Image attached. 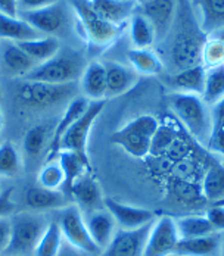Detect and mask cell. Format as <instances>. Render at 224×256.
<instances>
[{"mask_svg": "<svg viewBox=\"0 0 224 256\" xmlns=\"http://www.w3.org/2000/svg\"><path fill=\"white\" fill-rule=\"evenodd\" d=\"M175 32L171 43V62L177 71L202 64V49L208 36L202 31L190 0H177Z\"/></svg>", "mask_w": 224, "mask_h": 256, "instance_id": "6da1fadb", "label": "cell"}, {"mask_svg": "<svg viewBox=\"0 0 224 256\" xmlns=\"http://www.w3.org/2000/svg\"><path fill=\"white\" fill-rule=\"evenodd\" d=\"M170 109L180 124L200 144L206 146L212 130V116L202 96L174 92L168 98Z\"/></svg>", "mask_w": 224, "mask_h": 256, "instance_id": "7a4b0ae2", "label": "cell"}, {"mask_svg": "<svg viewBox=\"0 0 224 256\" xmlns=\"http://www.w3.org/2000/svg\"><path fill=\"white\" fill-rule=\"evenodd\" d=\"M77 18L80 34L90 49H106L125 30L124 26H115L106 21L93 9L90 0H70Z\"/></svg>", "mask_w": 224, "mask_h": 256, "instance_id": "3957f363", "label": "cell"}, {"mask_svg": "<svg viewBox=\"0 0 224 256\" xmlns=\"http://www.w3.org/2000/svg\"><path fill=\"white\" fill-rule=\"evenodd\" d=\"M84 68V59L78 52L61 48L53 58L39 64L24 80L49 84H70L81 77Z\"/></svg>", "mask_w": 224, "mask_h": 256, "instance_id": "277c9868", "label": "cell"}, {"mask_svg": "<svg viewBox=\"0 0 224 256\" xmlns=\"http://www.w3.org/2000/svg\"><path fill=\"white\" fill-rule=\"evenodd\" d=\"M159 122L152 115H140L111 136V142L120 146L125 154L142 159L150 154L152 140Z\"/></svg>", "mask_w": 224, "mask_h": 256, "instance_id": "5b68a950", "label": "cell"}, {"mask_svg": "<svg viewBox=\"0 0 224 256\" xmlns=\"http://www.w3.org/2000/svg\"><path fill=\"white\" fill-rule=\"evenodd\" d=\"M11 242L5 255L30 256L34 255L39 240L48 228V222L39 214L21 212L11 218Z\"/></svg>", "mask_w": 224, "mask_h": 256, "instance_id": "8992f818", "label": "cell"}, {"mask_svg": "<svg viewBox=\"0 0 224 256\" xmlns=\"http://www.w3.org/2000/svg\"><path fill=\"white\" fill-rule=\"evenodd\" d=\"M75 92L77 87L74 82L49 84L42 81L24 80V82L18 87L17 98L21 104H25L28 108L45 109L68 100L70 98L74 96Z\"/></svg>", "mask_w": 224, "mask_h": 256, "instance_id": "52a82bcc", "label": "cell"}, {"mask_svg": "<svg viewBox=\"0 0 224 256\" xmlns=\"http://www.w3.org/2000/svg\"><path fill=\"white\" fill-rule=\"evenodd\" d=\"M105 104H106V99L90 102L87 110L62 136L58 149L73 152L77 156H80L84 162L90 164L89 156H87L89 134H90V128L95 124V121L98 120V116L100 115V112L103 110Z\"/></svg>", "mask_w": 224, "mask_h": 256, "instance_id": "ba28073f", "label": "cell"}, {"mask_svg": "<svg viewBox=\"0 0 224 256\" xmlns=\"http://www.w3.org/2000/svg\"><path fill=\"white\" fill-rule=\"evenodd\" d=\"M58 224L62 232V237L71 246H74L77 250H81L84 254L93 256L102 255V250L95 244V242L92 240L89 234L86 221H84V215L81 214L78 206L68 205L67 208H64Z\"/></svg>", "mask_w": 224, "mask_h": 256, "instance_id": "9c48e42d", "label": "cell"}, {"mask_svg": "<svg viewBox=\"0 0 224 256\" xmlns=\"http://www.w3.org/2000/svg\"><path fill=\"white\" fill-rule=\"evenodd\" d=\"M178 240L174 216L161 215L150 227L142 256H171Z\"/></svg>", "mask_w": 224, "mask_h": 256, "instance_id": "30bf717a", "label": "cell"}, {"mask_svg": "<svg viewBox=\"0 0 224 256\" xmlns=\"http://www.w3.org/2000/svg\"><path fill=\"white\" fill-rule=\"evenodd\" d=\"M21 18L40 34L46 36H55L61 32L68 24V12L62 4V0L42 9L21 12Z\"/></svg>", "mask_w": 224, "mask_h": 256, "instance_id": "8fae6325", "label": "cell"}, {"mask_svg": "<svg viewBox=\"0 0 224 256\" xmlns=\"http://www.w3.org/2000/svg\"><path fill=\"white\" fill-rule=\"evenodd\" d=\"M105 209L112 215L121 230H137L152 224L156 220V214L146 208L125 205L112 198H103Z\"/></svg>", "mask_w": 224, "mask_h": 256, "instance_id": "7c38bea8", "label": "cell"}, {"mask_svg": "<svg viewBox=\"0 0 224 256\" xmlns=\"http://www.w3.org/2000/svg\"><path fill=\"white\" fill-rule=\"evenodd\" d=\"M152 224L137 230H118L100 256H142Z\"/></svg>", "mask_w": 224, "mask_h": 256, "instance_id": "4fadbf2b", "label": "cell"}, {"mask_svg": "<svg viewBox=\"0 0 224 256\" xmlns=\"http://www.w3.org/2000/svg\"><path fill=\"white\" fill-rule=\"evenodd\" d=\"M39 64L25 53L18 43L0 40V71L11 77H25Z\"/></svg>", "mask_w": 224, "mask_h": 256, "instance_id": "5bb4252c", "label": "cell"}, {"mask_svg": "<svg viewBox=\"0 0 224 256\" xmlns=\"http://www.w3.org/2000/svg\"><path fill=\"white\" fill-rule=\"evenodd\" d=\"M71 202L78 206L81 214H90L103 209V198L98 181L92 177V172L81 176L75 181L70 192Z\"/></svg>", "mask_w": 224, "mask_h": 256, "instance_id": "9a60e30c", "label": "cell"}, {"mask_svg": "<svg viewBox=\"0 0 224 256\" xmlns=\"http://www.w3.org/2000/svg\"><path fill=\"white\" fill-rule=\"evenodd\" d=\"M177 0H148L142 4V14L150 21L156 37H164L175 16Z\"/></svg>", "mask_w": 224, "mask_h": 256, "instance_id": "2e32d148", "label": "cell"}, {"mask_svg": "<svg viewBox=\"0 0 224 256\" xmlns=\"http://www.w3.org/2000/svg\"><path fill=\"white\" fill-rule=\"evenodd\" d=\"M89 104H90V100H87L84 96H78V98H74V99H71L68 102L61 120H59V122H58V126L53 130V136H52V142H50L49 146V154H48L46 162L56 159V154L59 152L58 146H59V142H61L62 136L87 110Z\"/></svg>", "mask_w": 224, "mask_h": 256, "instance_id": "e0dca14e", "label": "cell"}, {"mask_svg": "<svg viewBox=\"0 0 224 256\" xmlns=\"http://www.w3.org/2000/svg\"><path fill=\"white\" fill-rule=\"evenodd\" d=\"M103 66L106 71V98L121 96L137 82L136 71L127 65L115 60H105Z\"/></svg>", "mask_w": 224, "mask_h": 256, "instance_id": "ac0fdd59", "label": "cell"}, {"mask_svg": "<svg viewBox=\"0 0 224 256\" xmlns=\"http://www.w3.org/2000/svg\"><path fill=\"white\" fill-rule=\"evenodd\" d=\"M80 90L90 102L106 99V71L103 62L92 60L80 77Z\"/></svg>", "mask_w": 224, "mask_h": 256, "instance_id": "d6986e66", "label": "cell"}, {"mask_svg": "<svg viewBox=\"0 0 224 256\" xmlns=\"http://www.w3.org/2000/svg\"><path fill=\"white\" fill-rule=\"evenodd\" d=\"M84 221H86V226H87V230H89L92 240L103 252L109 246V243L112 242V238L117 232L115 231V226H117L115 220L103 208V209L87 214Z\"/></svg>", "mask_w": 224, "mask_h": 256, "instance_id": "ffe728a7", "label": "cell"}, {"mask_svg": "<svg viewBox=\"0 0 224 256\" xmlns=\"http://www.w3.org/2000/svg\"><path fill=\"white\" fill-rule=\"evenodd\" d=\"M221 232H211L208 236L180 238L173 255L175 256H217L221 250Z\"/></svg>", "mask_w": 224, "mask_h": 256, "instance_id": "44dd1931", "label": "cell"}, {"mask_svg": "<svg viewBox=\"0 0 224 256\" xmlns=\"http://www.w3.org/2000/svg\"><path fill=\"white\" fill-rule=\"evenodd\" d=\"M25 202L34 210L64 209L68 205H71L70 198L62 190H49L40 186L28 188L25 194Z\"/></svg>", "mask_w": 224, "mask_h": 256, "instance_id": "7402d4cb", "label": "cell"}, {"mask_svg": "<svg viewBox=\"0 0 224 256\" xmlns=\"http://www.w3.org/2000/svg\"><path fill=\"white\" fill-rule=\"evenodd\" d=\"M170 193L178 205L184 208H202L208 202L203 198L202 186L192 178H174L170 186Z\"/></svg>", "mask_w": 224, "mask_h": 256, "instance_id": "603a6c76", "label": "cell"}, {"mask_svg": "<svg viewBox=\"0 0 224 256\" xmlns=\"http://www.w3.org/2000/svg\"><path fill=\"white\" fill-rule=\"evenodd\" d=\"M93 9L106 21L124 26L134 14V0H90Z\"/></svg>", "mask_w": 224, "mask_h": 256, "instance_id": "cb8c5ba5", "label": "cell"}, {"mask_svg": "<svg viewBox=\"0 0 224 256\" xmlns=\"http://www.w3.org/2000/svg\"><path fill=\"white\" fill-rule=\"evenodd\" d=\"M202 31L208 36L224 30V0H193Z\"/></svg>", "mask_w": 224, "mask_h": 256, "instance_id": "d4e9b609", "label": "cell"}, {"mask_svg": "<svg viewBox=\"0 0 224 256\" xmlns=\"http://www.w3.org/2000/svg\"><path fill=\"white\" fill-rule=\"evenodd\" d=\"M56 160L61 164L64 176H65V181H64V186L61 190L70 198V192H71L73 184L81 176L92 172V165L84 162L80 156H77L73 152H68V150H59L56 154ZM70 200H71V198H70Z\"/></svg>", "mask_w": 224, "mask_h": 256, "instance_id": "484cf974", "label": "cell"}, {"mask_svg": "<svg viewBox=\"0 0 224 256\" xmlns=\"http://www.w3.org/2000/svg\"><path fill=\"white\" fill-rule=\"evenodd\" d=\"M205 74H206V68L199 64V65L177 71L174 76L168 78V82L177 92L202 96L203 86H205Z\"/></svg>", "mask_w": 224, "mask_h": 256, "instance_id": "4316f807", "label": "cell"}, {"mask_svg": "<svg viewBox=\"0 0 224 256\" xmlns=\"http://www.w3.org/2000/svg\"><path fill=\"white\" fill-rule=\"evenodd\" d=\"M42 37V34L34 30L27 21L20 16H9L0 14V40L9 42H25Z\"/></svg>", "mask_w": 224, "mask_h": 256, "instance_id": "83f0119b", "label": "cell"}, {"mask_svg": "<svg viewBox=\"0 0 224 256\" xmlns=\"http://www.w3.org/2000/svg\"><path fill=\"white\" fill-rule=\"evenodd\" d=\"M202 193L208 204L224 202V166L221 164H209L203 178H202Z\"/></svg>", "mask_w": 224, "mask_h": 256, "instance_id": "f1b7e54d", "label": "cell"}, {"mask_svg": "<svg viewBox=\"0 0 224 256\" xmlns=\"http://www.w3.org/2000/svg\"><path fill=\"white\" fill-rule=\"evenodd\" d=\"M127 59L131 68L139 76H156L164 71V64L161 58L150 49H130L127 52Z\"/></svg>", "mask_w": 224, "mask_h": 256, "instance_id": "f546056e", "label": "cell"}, {"mask_svg": "<svg viewBox=\"0 0 224 256\" xmlns=\"http://www.w3.org/2000/svg\"><path fill=\"white\" fill-rule=\"evenodd\" d=\"M18 46L37 64L46 62L61 50V43L55 36H42L33 40L20 42Z\"/></svg>", "mask_w": 224, "mask_h": 256, "instance_id": "4dcf8cb0", "label": "cell"}, {"mask_svg": "<svg viewBox=\"0 0 224 256\" xmlns=\"http://www.w3.org/2000/svg\"><path fill=\"white\" fill-rule=\"evenodd\" d=\"M130 38L134 49H149L156 40L155 30L150 21L142 14H133L130 16Z\"/></svg>", "mask_w": 224, "mask_h": 256, "instance_id": "1f68e13d", "label": "cell"}, {"mask_svg": "<svg viewBox=\"0 0 224 256\" xmlns=\"http://www.w3.org/2000/svg\"><path fill=\"white\" fill-rule=\"evenodd\" d=\"M175 227L180 238H193L215 232L206 216L200 214H189L175 218Z\"/></svg>", "mask_w": 224, "mask_h": 256, "instance_id": "d6a6232c", "label": "cell"}, {"mask_svg": "<svg viewBox=\"0 0 224 256\" xmlns=\"http://www.w3.org/2000/svg\"><path fill=\"white\" fill-rule=\"evenodd\" d=\"M224 96V65L206 68L202 99L206 104H214Z\"/></svg>", "mask_w": 224, "mask_h": 256, "instance_id": "836d02e7", "label": "cell"}, {"mask_svg": "<svg viewBox=\"0 0 224 256\" xmlns=\"http://www.w3.org/2000/svg\"><path fill=\"white\" fill-rule=\"evenodd\" d=\"M61 243H62V232L59 228V224L50 222L36 246L34 256H58L61 250Z\"/></svg>", "mask_w": 224, "mask_h": 256, "instance_id": "e575fe53", "label": "cell"}, {"mask_svg": "<svg viewBox=\"0 0 224 256\" xmlns=\"http://www.w3.org/2000/svg\"><path fill=\"white\" fill-rule=\"evenodd\" d=\"M21 171V156L12 142L0 143V177H14Z\"/></svg>", "mask_w": 224, "mask_h": 256, "instance_id": "d590c367", "label": "cell"}, {"mask_svg": "<svg viewBox=\"0 0 224 256\" xmlns=\"http://www.w3.org/2000/svg\"><path fill=\"white\" fill-rule=\"evenodd\" d=\"M202 65L205 68L224 65V38L217 32H212L211 37H208L203 44Z\"/></svg>", "mask_w": 224, "mask_h": 256, "instance_id": "8d00e7d4", "label": "cell"}, {"mask_svg": "<svg viewBox=\"0 0 224 256\" xmlns=\"http://www.w3.org/2000/svg\"><path fill=\"white\" fill-rule=\"evenodd\" d=\"M37 181H39V186L43 188L61 190L64 186V181H65V176H64L61 164L56 159L46 162L37 176Z\"/></svg>", "mask_w": 224, "mask_h": 256, "instance_id": "74e56055", "label": "cell"}, {"mask_svg": "<svg viewBox=\"0 0 224 256\" xmlns=\"http://www.w3.org/2000/svg\"><path fill=\"white\" fill-rule=\"evenodd\" d=\"M48 131V126H36L27 131L24 137V149L30 156H37L42 154V150L46 146Z\"/></svg>", "mask_w": 224, "mask_h": 256, "instance_id": "f35d334b", "label": "cell"}, {"mask_svg": "<svg viewBox=\"0 0 224 256\" xmlns=\"http://www.w3.org/2000/svg\"><path fill=\"white\" fill-rule=\"evenodd\" d=\"M177 131L173 127L168 126H161L156 130L153 140H152V148H150V154H164L170 150V148L173 146L177 140Z\"/></svg>", "mask_w": 224, "mask_h": 256, "instance_id": "ab89813d", "label": "cell"}, {"mask_svg": "<svg viewBox=\"0 0 224 256\" xmlns=\"http://www.w3.org/2000/svg\"><path fill=\"white\" fill-rule=\"evenodd\" d=\"M206 149L212 154L224 156V121L212 122V130L206 142Z\"/></svg>", "mask_w": 224, "mask_h": 256, "instance_id": "60d3db41", "label": "cell"}, {"mask_svg": "<svg viewBox=\"0 0 224 256\" xmlns=\"http://www.w3.org/2000/svg\"><path fill=\"white\" fill-rule=\"evenodd\" d=\"M206 216V220L209 221V224L212 226V228L217 232H223L224 231V202L218 204H211V206L205 210L203 214Z\"/></svg>", "mask_w": 224, "mask_h": 256, "instance_id": "b9f144b4", "label": "cell"}, {"mask_svg": "<svg viewBox=\"0 0 224 256\" xmlns=\"http://www.w3.org/2000/svg\"><path fill=\"white\" fill-rule=\"evenodd\" d=\"M14 194V187H8L6 190L2 192L0 194V218L3 216H9L15 212V202L12 199Z\"/></svg>", "mask_w": 224, "mask_h": 256, "instance_id": "7bdbcfd3", "label": "cell"}, {"mask_svg": "<svg viewBox=\"0 0 224 256\" xmlns=\"http://www.w3.org/2000/svg\"><path fill=\"white\" fill-rule=\"evenodd\" d=\"M11 218L9 216H3L0 218V256L5 255L9 242H11Z\"/></svg>", "mask_w": 224, "mask_h": 256, "instance_id": "ee69618b", "label": "cell"}, {"mask_svg": "<svg viewBox=\"0 0 224 256\" xmlns=\"http://www.w3.org/2000/svg\"><path fill=\"white\" fill-rule=\"evenodd\" d=\"M61 0H18V6L21 12L27 10H36V9H42L50 4H55Z\"/></svg>", "mask_w": 224, "mask_h": 256, "instance_id": "f6af8a7d", "label": "cell"}, {"mask_svg": "<svg viewBox=\"0 0 224 256\" xmlns=\"http://www.w3.org/2000/svg\"><path fill=\"white\" fill-rule=\"evenodd\" d=\"M20 6L18 0H0V14L9 16H18Z\"/></svg>", "mask_w": 224, "mask_h": 256, "instance_id": "bcb514c9", "label": "cell"}, {"mask_svg": "<svg viewBox=\"0 0 224 256\" xmlns=\"http://www.w3.org/2000/svg\"><path fill=\"white\" fill-rule=\"evenodd\" d=\"M211 116H212V122L224 121V96L220 99V100H218V102L212 104Z\"/></svg>", "mask_w": 224, "mask_h": 256, "instance_id": "7dc6e473", "label": "cell"}, {"mask_svg": "<svg viewBox=\"0 0 224 256\" xmlns=\"http://www.w3.org/2000/svg\"><path fill=\"white\" fill-rule=\"evenodd\" d=\"M2 128H3V114H2V109H0V136H2Z\"/></svg>", "mask_w": 224, "mask_h": 256, "instance_id": "c3c4849f", "label": "cell"}, {"mask_svg": "<svg viewBox=\"0 0 224 256\" xmlns=\"http://www.w3.org/2000/svg\"><path fill=\"white\" fill-rule=\"evenodd\" d=\"M134 2H137V3H139V4L142 6V4H143V3H146L148 0H134Z\"/></svg>", "mask_w": 224, "mask_h": 256, "instance_id": "681fc988", "label": "cell"}, {"mask_svg": "<svg viewBox=\"0 0 224 256\" xmlns=\"http://www.w3.org/2000/svg\"><path fill=\"white\" fill-rule=\"evenodd\" d=\"M215 32H217L218 36H221V37H223V38H224V30H220V31H215Z\"/></svg>", "mask_w": 224, "mask_h": 256, "instance_id": "f907efd6", "label": "cell"}, {"mask_svg": "<svg viewBox=\"0 0 224 256\" xmlns=\"http://www.w3.org/2000/svg\"><path fill=\"white\" fill-rule=\"evenodd\" d=\"M221 256H224V238H223V244H221Z\"/></svg>", "mask_w": 224, "mask_h": 256, "instance_id": "816d5d0a", "label": "cell"}, {"mask_svg": "<svg viewBox=\"0 0 224 256\" xmlns=\"http://www.w3.org/2000/svg\"><path fill=\"white\" fill-rule=\"evenodd\" d=\"M0 100H2V87H0Z\"/></svg>", "mask_w": 224, "mask_h": 256, "instance_id": "f5cc1de1", "label": "cell"}, {"mask_svg": "<svg viewBox=\"0 0 224 256\" xmlns=\"http://www.w3.org/2000/svg\"><path fill=\"white\" fill-rule=\"evenodd\" d=\"M2 192H3V190H2V184H0V194H2Z\"/></svg>", "mask_w": 224, "mask_h": 256, "instance_id": "db71d44e", "label": "cell"}, {"mask_svg": "<svg viewBox=\"0 0 224 256\" xmlns=\"http://www.w3.org/2000/svg\"><path fill=\"white\" fill-rule=\"evenodd\" d=\"M171 256H175V255H171Z\"/></svg>", "mask_w": 224, "mask_h": 256, "instance_id": "11a10c76", "label": "cell"}]
</instances>
